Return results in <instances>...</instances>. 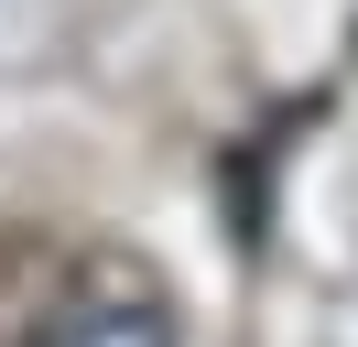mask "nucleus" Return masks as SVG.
I'll return each instance as SVG.
<instances>
[{"label":"nucleus","instance_id":"f257e3e1","mask_svg":"<svg viewBox=\"0 0 358 347\" xmlns=\"http://www.w3.org/2000/svg\"><path fill=\"white\" fill-rule=\"evenodd\" d=\"M44 347H174V325L152 304H76V315L44 325Z\"/></svg>","mask_w":358,"mask_h":347}]
</instances>
